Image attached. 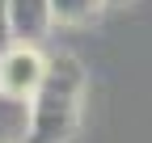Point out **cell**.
I'll list each match as a JSON object with an SVG mask.
<instances>
[{"label":"cell","mask_w":152,"mask_h":143,"mask_svg":"<svg viewBox=\"0 0 152 143\" xmlns=\"http://www.w3.org/2000/svg\"><path fill=\"white\" fill-rule=\"evenodd\" d=\"M80 93L85 72L72 55H51V72L34 97V135L30 143H64L76 135L80 122Z\"/></svg>","instance_id":"obj_1"},{"label":"cell","mask_w":152,"mask_h":143,"mask_svg":"<svg viewBox=\"0 0 152 143\" xmlns=\"http://www.w3.org/2000/svg\"><path fill=\"white\" fill-rule=\"evenodd\" d=\"M34 135V101L0 93V143H30Z\"/></svg>","instance_id":"obj_4"},{"label":"cell","mask_w":152,"mask_h":143,"mask_svg":"<svg viewBox=\"0 0 152 143\" xmlns=\"http://www.w3.org/2000/svg\"><path fill=\"white\" fill-rule=\"evenodd\" d=\"M106 0H51V13H55V25H85L102 13Z\"/></svg>","instance_id":"obj_5"},{"label":"cell","mask_w":152,"mask_h":143,"mask_svg":"<svg viewBox=\"0 0 152 143\" xmlns=\"http://www.w3.org/2000/svg\"><path fill=\"white\" fill-rule=\"evenodd\" d=\"M51 25H55L51 0H9V42L38 46L51 34Z\"/></svg>","instance_id":"obj_3"},{"label":"cell","mask_w":152,"mask_h":143,"mask_svg":"<svg viewBox=\"0 0 152 143\" xmlns=\"http://www.w3.org/2000/svg\"><path fill=\"white\" fill-rule=\"evenodd\" d=\"M47 72H51V59L38 46L13 42V46L0 51V93L21 97V101H34L38 88H42V80H47Z\"/></svg>","instance_id":"obj_2"},{"label":"cell","mask_w":152,"mask_h":143,"mask_svg":"<svg viewBox=\"0 0 152 143\" xmlns=\"http://www.w3.org/2000/svg\"><path fill=\"white\" fill-rule=\"evenodd\" d=\"M9 38V0H0V42Z\"/></svg>","instance_id":"obj_6"}]
</instances>
